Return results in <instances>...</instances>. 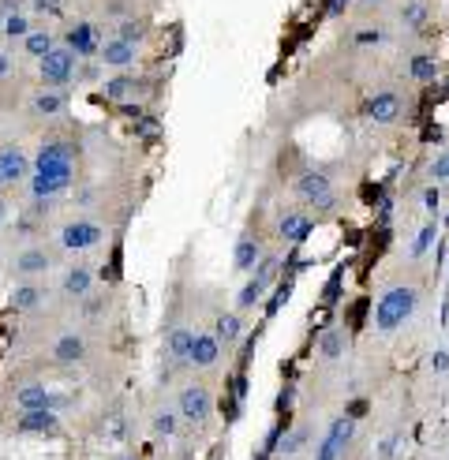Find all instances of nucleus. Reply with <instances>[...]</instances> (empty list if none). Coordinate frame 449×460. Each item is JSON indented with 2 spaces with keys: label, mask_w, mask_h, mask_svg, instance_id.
I'll use <instances>...</instances> for the list:
<instances>
[{
  "label": "nucleus",
  "mask_w": 449,
  "mask_h": 460,
  "mask_svg": "<svg viewBox=\"0 0 449 460\" xmlns=\"http://www.w3.org/2000/svg\"><path fill=\"white\" fill-rule=\"evenodd\" d=\"M412 311H416V288L393 284V288H386L382 300L374 303V326H378L382 333H393L397 326H405L412 318Z\"/></svg>",
  "instance_id": "obj_1"
},
{
  "label": "nucleus",
  "mask_w": 449,
  "mask_h": 460,
  "mask_svg": "<svg viewBox=\"0 0 449 460\" xmlns=\"http://www.w3.org/2000/svg\"><path fill=\"white\" fill-rule=\"evenodd\" d=\"M79 57L64 45V49H53L49 57H42L38 60V79H42V86H49V90H60V86H68L71 79H75V71H79Z\"/></svg>",
  "instance_id": "obj_2"
},
{
  "label": "nucleus",
  "mask_w": 449,
  "mask_h": 460,
  "mask_svg": "<svg viewBox=\"0 0 449 460\" xmlns=\"http://www.w3.org/2000/svg\"><path fill=\"white\" fill-rule=\"evenodd\" d=\"M34 172L38 176H57V180H71L75 172V154L68 142H45L34 158Z\"/></svg>",
  "instance_id": "obj_3"
},
{
  "label": "nucleus",
  "mask_w": 449,
  "mask_h": 460,
  "mask_svg": "<svg viewBox=\"0 0 449 460\" xmlns=\"http://www.w3.org/2000/svg\"><path fill=\"white\" fill-rule=\"evenodd\" d=\"M296 195L311 202L315 210H329L333 206V187H329V176L326 172H304L296 180Z\"/></svg>",
  "instance_id": "obj_4"
},
{
  "label": "nucleus",
  "mask_w": 449,
  "mask_h": 460,
  "mask_svg": "<svg viewBox=\"0 0 449 460\" xmlns=\"http://www.w3.org/2000/svg\"><path fill=\"white\" fill-rule=\"evenodd\" d=\"M352 430H356V419H348V416L333 419V423H329V430H326V438H322V445H318L315 460H341L345 445L352 441Z\"/></svg>",
  "instance_id": "obj_5"
},
{
  "label": "nucleus",
  "mask_w": 449,
  "mask_h": 460,
  "mask_svg": "<svg viewBox=\"0 0 449 460\" xmlns=\"http://www.w3.org/2000/svg\"><path fill=\"white\" fill-rule=\"evenodd\" d=\"M64 42H68V49L75 53V57H82V60H90V57H98L102 53V34L94 30L90 23H75L68 34H64Z\"/></svg>",
  "instance_id": "obj_6"
},
{
  "label": "nucleus",
  "mask_w": 449,
  "mask_h": 460,
  "mask_svg": "<svg viewBox=\"0 0 449 460\" xmlns=\"http://www.w3.org/2000/svg\"><path fill=\"white\" fill-rule=\"evenodd\" d=\"M98 240H102V228L90 225V221H71V225L60 232L64 251H86V247H94Z\"/></svg>",
  "instance_id": "obj_7"
},
{
  "label": "nucleus",
  "mask_w": 449,
  "mask_h": 460,
  "mask_svg": "<svg viewBox=\"0 0 449 460\" xmlns=\"http://www.w3.org/2000/svg\"><path fill=\"white\" fill-rule=\"evenodd\" d=\"M210 408H214V401H210V393L203 385H187L184 393H180V416L191 419V423H206Z\"/></svg>",
  "instance_id": "obj_8"
},
{
  "label": "nucleus",
  "mask_w": 449,
  "mask_h": 460,
  "mask_svg": "<svg viewBox=\"0 0 449 460\" xmlns=\"http://www.w3.org/2000/svg\"><path fill=\"white\" fill-rule=\"evenodd\" d=\"M26 154L23 150H15V146H4L0 150V183H8V187H15L23 176H26Z\"/></svg>",
  "instance_id": "obj_9"
},
{
  "label": "nucleus",
  "mask_w": 449,
  "mask_h": 460,
  "mask_svg": "<svg viewBox=\"0 0 449 460\" xmlns=\"http://www.w3.org/2000/svg\"><path fill=\"white\" fill-rule=\"evenodd\" d=\"M367 116L374 124H393L401 116V94H393V90H386V94H374L367 101Z\"/></svg>",
  "instance_id": "obj_10"
},
{
  "label": "nucleus",
  "mask_w": 449,
  "mask_h": 460,
  "mask_svg": "<svg viewBox=\"0 0 449 460\" xmlns=\"http://www.w3.org/2000/svg\"><path fill=\"white\" fill-rule=\"evenodd\" d=\"M191 344H195V333H191V329H184V326H176L169 337H165V352H169L172 367L191 363Z\"/></svg>",
  "instance_id": "obj_11"
},
{
  "label": "nucleus",
  "mask_w": 449,
  "mask_h": 460,
  "mask_svg": "<svg viewBox=\"0 0 449 460\" xmlns=\"http://www.w3.org/2000/svg\"><path fill=\"white\" fill-rule=\"evenodd\" d=\"M277 232H281V240H288L292 247H300L311 232H315V221L304 217V214H285L277 221Z\"/></svg>",
  "instance_id": "obj_12"
},
{
  "label": "nucleus",
  "mask_w": 449,
  "mask_h": 460,
  "mask_svg": "<svg viewBox=\"0 0 449 460\" xmlns=\"http://www.w3.org/2000/svg\"><path fill=\"white\" fill-rule=\"evenodd\" d=\"M15 430L19 434H57L60 423H57V412H23Z\"/></svg>",
  "instance_id": "obj_13"
},
{
  "label": "nucleus",
  "mask_w": 449,
  "mask_h": 460,
  "mask_svg": "<svg viewBox=\"0 0 449 460\" xmlns=\"http://www.w3.org/2000/svg\"><path fill=\"white\" fill-rule=\"evenodd\" d=\"M15 404H19L23 412H53L57 397H49L45 385H23V389L15 393Z\"/></svg>",
  "instance_id": "obj_14"
},
{
  "label": "nucleus",
  "mask_w": 449,
  "mask_h": 460,
  "mask_svg": "<svg viewBox=\"0 0 449 460\" xmlns=\"http://www.w3.org/2000/svg\"><path fill=\"white\" fill-rule=\"evenodd\" d=\"M217 356H221V340L214 333H199L195 344H191V363L195 367H214Z\"/></svg>",
  "instance_id": "obj_15"
},
{
  "label": "nucleus",
  "mask_w": 449,
  "mask_h": 460,
  "mask_svg": "<svg viewBox=\"0 0 449 460\" xmlns=\"http://www.w3.org/2000/svg\"><path fill=\"white\" fill-rule=\"evenodd\" d=\"M259 262H262V247H259V240H255V236H240V240H236L232 266H236L240 273H247V270H255Z\"/></svg>",
  "instance_id": "obj_16"
},
{
  "label": "nucleus",
  "mask_w": 449,
  "mask_h": 460,
  "mask_svg": "<svg viewBox=\"0 0 449 460\" xmlns=\"http://www.w3.org/2000/svg\"><path fill=\"white\" fill-rule=\"evenodd\" d=\"M109 68H127V64H135V45L124 42V38H113L102 45V53H98Z\"/></svg>",
  "instance_id": "obj_17"
},
{
  "label": "nucleus",
  "mask_w": 449,
  "mask_h": 460,
  "mask_svg": "<svg viewBox=\"0 0 449 460\" xmlns=\"http://www.w3.org/2000/svg\"><path fill=\"white\" fill-rule=\"evenodd\" d=\"M139 90H143V82L135 79V75H116V79L105 82V98H109V101H124V105H127L135 94H139Z\"/></svg>",
  "instance_id": "obj_18"
},
{
  "label": "nucleus",
  "mask_w": 449,
  "mask_h": 460,
  "mask_svg": "<svg viewBox=\"0 0 449 460\" xmlns=\"http://www.w3.org/2000/svg\"><path fill=\"white\" fill-rule=\"evenodd\" d=\"M53 356H57L60 363H75L86 356V340H82L79 333H64L57 344H53Z\"/></svg>",
  "instance_id": "obj_19"
},
{
  "label": "nucleus",
  "mask_w": 449,
  "mask_h": 460,
  "mask_svg": "<svg viewBox=\"0 0 449 460\" xmlns=\"http://www.w3.org/2000/svg\"><path fill=\"white\" fill-rule=\"evenodd\" d=\"M90 288H94V273L82 270V266L68 270V277H64V292H68V296L82 300V296H90Z\"/></svg>",
  "instance_id": "obj_20"
},
{
  "label": "nucleus",
  "mask_w": 449,
  "mask_h": 460,
  "mask_svg": "<svg viewBox=\"0 0 449 460\" xmlns=\"http://www.w3.org/2000/svg\"><path fill=\"white\" fill-rule=\"evenodd\" d=\"M23 49H26V57H38L42 60V57H49V53L57 49V38H53L49 30H30L23 38Z\"/></svg>",
  "instance_id": "obj_21"
},
{
  "label": "nucleus",
  "mask_w": 449,
  "mask_h": 460,
  "mask_svg": "<svg viewBox=\"0 0 449 460\" xmlns=\"http://www.w3.org/2000/svg\"><path fill=\"white\" fill-rule=\"evenodd\" d=\"M15 270H19L23 277H30V273H45V270H49V255H45L42 247H30V251H23L19 259H15Z\"/></svg>",
  "instance_id": "obj_22"
},
{
  "label": "nucleus",
  "mask_w": 449,
  "mask_h": 460,
  "mask_svg": "<svg viewBox=\"0 0 449 460\" xmlns=\"http://www.w3.org/2000/svg\"><path fill=\"white\" fill-rule=\"evenodd\" d=\"M68 187H71V180L38 176V172H34V180H30V195L34 199H53V195H60V191H68Z\"/></svg>",
  "instance_id": "obj_23"
},
{
  "label": "nucleus",
  "mask_w": 449,
  "mask_h": 460,
  "mask_svg": "<svg viewBox=\"0 0 449 460\" xmlns=\"http://www.w3.org/2000/svg\"><path fill=\"white\" fill-rule=\"evenodd\" d=\"M64 105H68V98H64L60 90H42V94L34 98V113L38 116H57V113H64Z\"/></svg>",
  "instance_id": "obj_24"
},
{
  "label": "nucleus",
  "mask_w": 449,
  "mask_h": 460,
  "mask_svg": "<svg viewBox=\"0 0 449 460\" xmlns=\"http://www.w3.org/2000/svg\"><path fill=\"white\" fill-rule=\"evenodd\" d=\"M240 329H244L240 315H221L217 326H214V337L221 340V344H236V340H240Z\"/></svg>",
  "instance_id": "obj_25"
},
{
  "label": "nucleus",
  "mask_w": 449,
  "mask_h": 460,
  "mask_svg": "<svg viewBox=\"0 0 449 460\" xmlns=\"http://www.w3.org/2000/svg\"><path fill=\"white\" fill-rule=\"evenodd\" d=\"M42 303V288L38 284H19L12 292V311H34Z\"/></svg>",
  "instance_id": "obj_26"
},
{
  "label": "nucleus",
  "mask_w": 449,
  "mask_h": 460,
  "mask_svg": "<svg viewBox=\"0 0 449 460\" xmlns=\"http://www.w3.org/2000/svg\"><path fill=\"white\" fill-rule=\"evenodd\" d=\"M285 434H288V416H277V423H273V427L266 430L262 453H266V457H273V453L281 449V441H285Z\"/></svg>",
  "instance_id": "obj_27"
},
{
  "label": "nucleus",
  "mask_w": 449,
  "mask_h": 460,
  "mask_svg": "<svg viewBox=\"0 0 449 460\" xmlns=\"http://www.w3.org/2000/svg\"><path fill=\"white\" fill-rule=\"evenodd\" d=\"M292 288H296V281H292V277H285V281H277V284H273V296L266 300V315H270V318L277 315V311H281V307H285V303H288Z\"/></svg>",
  "instance_id": "obj_28"
},
{
  "label": "nucleus",
  "mask_w": 449,
  "mask_h": 460,
  "mask_svg": "<svg viewBox=\"0 0 449 460\" xmlns=\"http://www.w3.org/2000/svg\"><path fill=\"white\" fill-rule=\"evenodd\" d=\"M430 243H438V221H427L423 228H419V236H416V243H412V259H423V255L430 251Z\"/></svg>",
  "instance_id": "obj_29"
},
{
  "label": "nucleus",
  "mask_w": 449,
  "mask_h": 460,
  "mask_svg": "<svg viewBox=\"0 0 449 460\" xmlns=\"http://www.w3.org/2000/svg\"><path fill=\"white\" fill-rule=\"evenodd\" d=\"M273 273H277V259H273V255H262V262L251 270V281L259 284V288H270V284H273Z\"/></svg>",
  "instance_id": "obj_30"
},
{
  "label": "nucleus",
  "mask_w": 449,
  "mask_h": 460,
  "mask_svg": "<svg viewBox=\"0 0 449 460\" xmlns=\"http://www.w3.org/2000/svg\"><path fill=\"white\" fill-rule=\"evenodd\" d=\"M412 79L416 82H434L438 79V60L434 57H416L412 60Z\"/></svg>",
  "instance_id": "obj_31"
},
{
  "label": "nucleus",
  "mask_w": 449,
  "mask_h": 460,
  "mask_svg": "<svg viewBox=\"0 0 449 460\" xmlns=\"http://www.w3.org/2000/svg\"><path fill=\"white\" fill-rule=\"evenodd\" d=\"M304 441H307V427H288V434H285V441H281L277 453L281 457H292V453H300V449H304Z\"/></svg>",
  "instance_id": "obj_32"
},
{
  "label": "nucleus",
  "mask_w": 449,
  "mask_h": 460,
  "mask_svg": "<svg viewBox=\"0 0 449 460\" xmlns=\"http://www.w3.org/2000/svg\"><path fill=\"white\" fill-rule=\"evenodd\" d=\"M401 23L405 26H423L427 23V4L423 0H412L408 8H401Z\"/></svg>",
  "instance_id": "obj_33"
},
{
  "label": "nucleus",
  "mask_w": 449,
  "mask_h": 460,
  "mask_svg": "<svg viewBox=\"0 0 449 460\" xmlns=\"http://www.w3.org/2000/svg\"><path fill=\"white\" fill-rule=\"evenodd\" d=\"M341 352H345V333H341V329L322 333V356H326V360H337Z\"/></svg>",
  "instance_id": "obj_34"
},
{
  "label": "nucleus",
  "mask_w": 449,
  "mask_h": 460,
  "mask_svg": "<svg viewBox=\"0 0 449 460\" xmlns=\"http://www.w3.org/2000/svg\"><path fill=\"white\" fill-rule=\"evenodd\" d=\"M4 34H8V38H26V34H30V23H26V15H19V12L8 15V19H4Z\"/></svg>",
  "instance_id": "obj_35"
},
{
  "label": "nucleus",
  "mask_w": 449,
  "mask_h": 460,
  "mask_svg": "<svg viewBox=\"0 0 449 460\" xmlns=\"http://www.w3.org/2000/svg\"><path fill=\"white\" fill-rule=\"evenodd\" d=\"M154 434L172 438L176 434V416H172V412H158V416H154Z\"/></svg>",
  "instance_id": "obj_36"
},
{
  "label": "nucleus",
  "mask_w": 449,
  "mask_h": 460,
  "mask_svg": "<svg viewBox=\"0 0 449 460\" xmlns=\"http://www.w3.org/2000/svg\"><path fill=\"white\" fill-rule=\"evenodd\" d=\"M262 292H266V288H259V284H255V281H247L244 288H240V300H236V303H240V311H251L255 303L262 300Z\"/></svg>",
  "instance_id": "obj_37"
},
{
  "label": "nucleus",
  "mask_w": 449,
  "mask_h": 460,
  "mask_svg": "<svg viewBox=\"0 0 449 460\" xmlns=\"http://www.w3.org/2000/svg\"><path fill=\"white\" fill-rule=\"evenodd\" d=\"M292 401H296V382H285L281 385V393H277V416H288V408H292Z\"/></svg>",
  "instance_id": "obj_38"
},
{
  "label": "nucleus",
  "mask_w": 449,
  "mask_h": 460,
  "mask_svg": "<svg viewBox=\"0 0 449 460\" xmlns=\"http://www.w3.org/2000/svg\"><path fill=\"white\" fill-rule=\"evenodd\" d=\"M341 281H345V266H337L333 277H329V284L322 288V300H326V303H333L337 296H341Z\"/></svg>",
  "instance_id": "obj_39"
},
{
  "label": "nucleus",
  "mask_w": 449,
  "mask_h": 460,
  "mask_svg": "<svg viewBox=\"0 0 449 460\" xmlns=\"http://www.w3.org/2000/svg\"><path fill=\"white\" fill-rule=\"evenodd\" d=\"M120 38H124V42H131V45H139V38H143V23L124 19V23H120Z\"/></svg>",
  "instance_id": "obj_40"
},
{
  "label": "nucleus",
  "mask_w": 449,
  "mask_h": 460,
  "mask_svg": "<svg viewBox=\"0 0 449 460\" xmlns=\"http://www.w3.org/2000/svg\"><path fill=\"white\" fill-rule=\"evenodd\" d=\"M60 0H34V12H38V15H64L60 12Z\"/></svg>",
  "instance_id": "obj_41"
},
{
  "label": "nucleus",
  "mask_w": 449,
  "mask_h": 460,
  "mask_svg": "<svg viewBox=\"0 0 449 460\" xmlns=\"http://www.w3.org/2000/svg\"><path fill=\"white\" fill-rule=\"evenodd\" d=\"M382 42H386V34H382V30H360V34H356V45H382Z\"/></svg>",
  "instance_id": "obj_42"
},
{
  "label": "nucleus",
  "mask_w": 449,
  "mask_h": 460,
  "mask_svg": "<svg viewBox=\"0 0 449 460\" xmlns=\"http://www.w3.org/2000/svg\"><path fill=\"white\" fill-rule=\"evenodd\" d=\"M423 206L430 210V214H438V206H442V191H438V187H427V191H423Z\"/></svg>",
  "instance_id": "obj_43"
},
{
  "label": "nucleus",
  "mask_w": 449,
  "mask_h": 460,
  "mask_svg": "<svg viewBox=\"0 0 449 460\" xmlns=\"http://www.w3.org/2000/svg\"><path fill=\"white\" fill-rule=\"evenodd\" d=\"M430 367H434V374H446L449 371V352H446V348H438V352L430 356Z\"/></svg>",
  "instance_id": "obj_44"
},
{
  "label": "nucleus",
  "mask_w": 449,
  "mask_h": 460,
  "mask_svg": "<svg viewBox=\"0 0 449 460\" xmlns=\"http://www.w3.org/2000/svg\"><path fill=\"white\" fill-rule=\"evenodd\" d=\"M430 176H434V180H449V154H442V158L430 165Z\"/></svg>",
  "instance_id": "obj_45"
},
{
  "label": "nucleus",
  "mask_w": 449,
  "mask_h": 460,
  "mask_svg": "<svg viewBox=\"0 0 449 460\" xmlns=\"http://www.w3.org/2000/svg\"><path fill=\"white\" fill-rule=\"evenodd\" d=\"M348 4H352V0H322V12L326 15H341Z\"/></svg>",
  "instance_id": "obj_46"
},
{
  "label": "nucleus",
  "mask_w": 449,
  "mask_h": 460,
  "mask_svg": "<svg viewBox=\"0 0 449 460\" xmlns=\"http://www.w3.org/2000/svg\"><path fill=\"white\" fill-rule=\"evenodd\" d=\"M79 82H98V64H82V68H79Z\"/></svg>",
  "instance_id": "obj_47"
},
{
  "label": "nucleus",
  "mask_w": 449,
  "mask_h": 460,
  "mask_svg": "<svg viewBox=\"0 0 449 460\" xmlns=\"http://www.w3.org/2000/svg\"><path fill=\"white\" fill-rule=\"evenodd\" d=\"M363 412H367V401H363V397H356L352 404H348V419H360Z\"/></svg>",
  "instance_id": "obj_48"
},
{
  "label": "nucleus",
  "mask_w": 449,
  "mask_h": 460,
  "mask_svg": "<svg viewBox=\"0 0 449 460\" xmlns=\"http://www.w3.org/2000/svg\"><path fill=\"white\" fill-rule=\"evenodd\" d=\"M158 131H161V124H158V120H143V124H139V135H146V139H154Z\"/></svg>",
  "instance_id": "obj_49"
},
{
  "label": "nucleus",
  "mask_w": 449,
  "mask_h": 460,
  "mask_svg": "<svg viewBox=\"0 0 449 460\" xmlns=\"http://www.w3.org/2000/svg\"><path fill=\"white\" fill-rule=\"evenodd\" d=\"M98 311H102V300H86V311H82V315H86V318H94Z\"/></svg>",
  "instance_id": "obj_50"
},
{
  "label": "nucleus",
  "mask_w": 449,
  "mask_h": 460,
  "mask_svg": "<svg viewBox=\"0 0 449 460\" xmlns=\"http://www.w3.org/2000/svg\"><path fill=\"white\" fill-rule=\"evenodd\" d=\"M438 139H442V127H427L423 131V142H438Z\"/></svg>",
  "instance_id": "obj_51"
},
{
  "label": "nucleus",
  "mask_w": 449,
  "mask_h": 460,
  "mask_svg": "<svg viewBox=\"0 0 449 460\" xmlns=\"http://www.w3.org/2000/svg\"><path fill=\"white\" fill-rule=\"evenodd\" d=\"M8 71H12V57H8V53H0V79H4Z\"/></svg>",
  "instance_id": "obj_52"
},
{
  "label": "nucleus",
  "mask_w": 449,
  "mask_h": 460,
  "mask_svg": "<svg viewBox=\"0 0 449 460\" xmlns=\"http://www.w3.org/2000/svg\"><path fill=\"white\" fill-rule=\"evenodd\" d=\"M0 228H4V206H0Z\"/></svg>",
  "instance_id": "obj_53"
},
{
  "label": "nucleus",
  "mask_w": 449,
  "mask_h": 460,
  "mask_svg": "<svg viewBox=\"0 0 449 460\" xmlns=\"http://www.w3.org/2000/svg\"><path fill=\"white\" fill-rule=\"evenodd\" d=\"M255 460H270V457H266V453H262V449H259V457H255Z\"/></svg>",
  "instance_id": "obj_54"
},
{
  "label": "nucleus",
  "mask_w": 449,
  "mask_h": 460,
  "mask_svg": "<svg viewBox=\"0 0 449 460\" xmlns=\"http://www.w3.org/2000/svg\"><path fill=\"white\" fill-rule=\"evenodd\" d=\"M363 4H378V0H363Z\"/></svg>",
  "instance_id": "obj_55"
},
{
  "label": "nucleus",
  "mask_w": 449,
  "mask_h": 460,
  "mask_svg": "<svg viewBox=\"0 0 449 460\" xmlns=\"http://www.w3.org/2000/svg\"><path fill=\"white\" fill-rule=\"evenodd\" d=\"M0 30H4V19H0Z\"/></svg>",
  "instance_id": "obj_56"
},
{
  "label": "nucleus",
  "mask_w": 449,
  "mask_h": 460,
  "mask_svg": "<svg viewBox=\"0 0 449 460\" xmlns=\"http://www.w3.org/2000/svg\"><path fill=\"white\" fill-rule=\"evenodd\" d=\"M446 225H449V214H446Z\"/></svg>",
  "instance_id": "obj_57"
},
{
  "label": "nucleus",
  "mask_w": 449,
  "mask_h": 460,
  "mask_svg": "<svg viewBox=\"0 0 449 460\" xmlns=\"http://www.w3.org/2000/svg\"><path fill=\"white\" fill-rule=\"evenodd\" d=\"M124 460H135V457H124Z\"/></svg>",
  "instance_id": "obj_58"
}]
</instances>
